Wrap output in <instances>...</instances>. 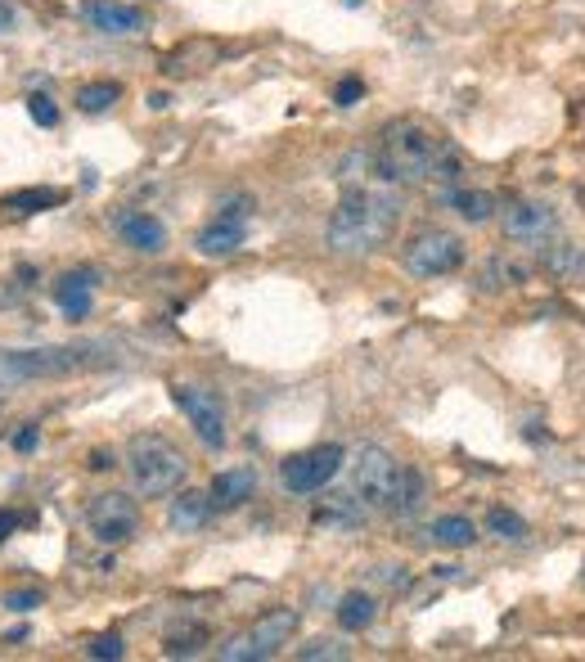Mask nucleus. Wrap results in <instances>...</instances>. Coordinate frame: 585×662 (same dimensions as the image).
<instances>
[{
    "instance_id": "f257e3e1",
    "label": "nucleus",
    "mask_w": 585,
    "mask_h": 662,
    "mask_svg": "<svg viewBox=\"0 0 585 662\" xmlns=\"http://www.w3.org/2000/svg\"><path fill=\"white\" fill-rule=\"evenodd\" d=\"M378 163H383L387 181H405V185H428L446 199L459 181V154L437 127L428 122H392L383 131V149H378Z\"/></svg>"
},
{
    "instance_id": "f03ea898",
    "label": "nucleus",
    "mask_w": 585,
    "mask_h": 662,
    "mask_svg": "<svg viewBox=\"0 0 585 662\" xmlns=\"http://www.w3.org/2000/svg\"><path fill=\"white\" fill-rule=\"evenodd\" d=\"M396 221H401V194L387 190V185H356L333 208L324 235H329L333 253L356 257V253H374L396 230Z\"/></svg>"
},
{
    "instance_id": "7ed1b4c3",
    "label": "nucleus",
    "mask_w": 585,
    "mask_h": 662,
    "mask_svg": "<svg viewBox=\"0 0 585 662\" xmlns=\"http://www.w3.org/2000/svg\"><path fill=\"white\" fill-rule=\"evenodd\" d=\"M126 469L140 496H171V491L185 482L189 460L167 442V437H135L131 451H126Z\"/></svg>"
},
{
    "instance_id": "20e7f679",
    "label": "nucleus",
    "mask_w": 585,
    "mask_h": 662,
    "mask_svg": "<svg viewBox=\"0 0 585 662\" xmlns=\"http://www.w3.org/2000/svg\"><path fill=\"white\" fill-rule=\"evenodd\" d=\"M464 266V239L455 230L428 226L405 244V271L419 275V280H441V275L459 271Z\"/></svg>"
},
{
    "instance_id": "39448f33",
    "label": "nucleus",
    "mask_w": 585,
    "mask_h": 662,
    "mask_svg": "<svg viewBox=\"0 0 585 662\" xmlns=\"http://www.w3.org/2000/svg\"><path fill=\"white\" fill-rule=\"evenodd\" d=\"M248 217H252V199H248V194H230V199H221V203H216V217L198 230L194 248L203 257L239 253L243 239H248Z\"/></svg>"
},
{
    "instance_id": "423d86ee",
    "label": "nucleus",
    "mask_w": 585,
    "mask_h": 662,
    "mask_svg": "<svg viewBox=\"0 0 585 662\" xmlns=\"http://www.w3.org/2000/svg\"><path fill=\"white\" fill-rule=\"evenodd\" d=\"M396 487H401V464L383 446H360L356 464H351V491L374 509H392Z\"/></svg>"
},
{
    "instance_id": "0eeeda50",
    "label": "nucleus",
    "mask_w": 585,
    "mask_h": 662,
    "mask_svg": "<svg viewBox=\"0 0 585 662\" xmlns=\"http://www.w3.org/2000/svg\"><path fill=\"white\" fill-rule=\"evenodd\" d=\"M342 446H311V451H297L288 455L284 464H279V482H284L288 491H297V496H311V491H324L333 478L342 473Z\"/></svg>"
},
{
    "instance_id": "6e6552de",
    "label": "nucleus",
    "mask_w": 585,
    "mask_h": 662,
    "mask_svg": "<svg viewBox=\"0 0 585 662\" xmlns=\"http://www.w3.org/2000/svg\"><path fill=\"white\" fill-rule=\"evenodd\" d=\"M171 401H176L180 415L189 419V428H194L198 442L212 446V451H221L225 446V406H221V397H216L212 388H203V383H176V388H171Z\"/></svg>"
},
{
    "instance_id": "1a4fd4ad",
    "label": "nucleus",
    "mask_w": 585,
    "mask_h": 662,
    "mask_svg": "<svg viewBox=\"0 0 585 662\" xmlns=\"http://www.w3.org/2000/svg\"><path fill=\"white\" fill-rule=\"evenodd\" d=\"M86 523H90V532H95L99 541L117 545V541H126V536L135 532V523H140V505H135L126 491H99V496H90V505H86Z\"/></svg>"
},
{
    "instance_id": "9d476101",
    "label": "nucleus",
    "mask_w": 585,
    "mask_h": 662,
    "mask_svg": "<svg viewBox=\"0 0 585 662\" xmlns=\"http://www.w3.org/2000/svg\"><path fill=\"white\" fill-rule=\"evenodd\" d=\"M504 239L509 244H522V248H540L545 239L558 235V217L549 203H536V199H518L504 208Z\"/></svg>"
},
{
    "instance_id": "9b49d317",
    "label": "nucleus",
    "mask_w": 585,
    "mask_h": 662,
    "mask_svg": "<svg viewBox=\"0 0 585 662\" xmlns=\"http://www.w3.org/2000/svg\"><path fill=\"white\" fill-rule=\"evenodd\" d=\"M9 374L18 379H54V374H72L86 365V347H36V352H9L5 361Z\"/></svg>"
},
{
    "instance_id": "f8f14e48",
    "label": "nucleus",
    "mask_w": 585,
    "mask_h": 662,
    "mask_svg": "<svg viewBox=\"0 0 585 662\" xmlns=\"http://www.w3.org/2000/svg\"><path fill=\"white\" fill-rule=\"evenodd\" d=\"M81 19L95 32H104V37H135V32H144V14L135 5H122V0H86Z\"/></svg>"
},
{
    "instance_id": "ddd939ff",
    "label": "nucleus",
    "mask_w": 585,
    "mask_h": 662,
    "mask_svg": "<svg viewBox=\"0 0 585 662\" xmlns=\"http://www.w3.org/2000/svg\"><path fill=\"white\" fill-rule=\"evenodd\" d=\"M113 230L122 235L126 248H135V253H162V248H167V226H162L153 212L122 208L113 217Z\"/></svg>"
},
{
    "instance_id": "4468645a",
    "label": "nucleus",
    "mask_w": 585,
    "mask_h": 662,
    "mask_svg": "<svg viewBox=\"0 0 585 662\" xmlns=\"http://www.w3.org/2000/svg\"><path fill=\"white\" fill-rule=\"evenodd\" d=\"M297 608H270V613H261L257 622H252V644H257V653L261 658H270V653H279L288 640L297 635Z\"/></svg>"
},
{
    "instance_id": "2eb2a0df",
    "label": "nucleus",
    "mask_w": 585,
    "mask_h": 662,
    "mask_svg": "<svg viewBox=\"0 0 585 662\" xmlns=\"http://www.w3.org/2000/svg\"><path fill=\"white\" fill-rule=\"evenodd\" d=\"M252 491H257V469H252V464H234V469L216 473L207 496H212V505L234 509V505H243V500H252Z\"/></svg>"
},
{
    "instance_id": "dca6fc26",
    "label": "nucleus",
    "mask_w": 585,
    "mask_h": 662,
    "mask_svg": "<svg viewBox=\"0 0 585 662\" xmlns=\"http://www.w3.org/2000/svg\"><path fill=\"white\" fill-rule=\"evenodd\" d=\"M90 289H95V275L90 271L63 275V280L54 284V302H59V311L68 320H81V316H90Z\"/></svg>"
},
{
    "instance_id": "f3484780",
    "label": "nucleus",
    "mask_w": 585,
    "mask_h": 662,
    "mask_svg": "<svg viewBox=\"0 0 585 662\" xmlns=\"http://www.w3.org/2000/svg\"><path fill=\"white\" fill-rule=\"evenodd\" d=\"M207 514H212V496H207V491H180L167 509V523L176 527V532H198V527L207 523Z\"/></svg>"
},
{
    "instance_id": "a211bd4d",
    "label": "nucleus",
    "mask_w": 585,
    "mask_h": 662,
    "mask_svg": "<svg viewBox=\"0 0 585 662\" xmlns=\"http://www.w3.org/2000/svg\"><path fill=\"white\" fill-rule=\"evenodd\" d=\"M333 613H338L342 631L356 635V631H365V626L378 617V604H374V595H365V590H347V595L338 599V608H333Z\"/></svg>"
},
{
    "instance_id": "6ab92c4d",
    "label": "nucleus",
    "mask_w": 585,
    "mask_h": 662,
    "mask_svg": "<svg viewBox=\"0 0 585 662\" xmlns=\"http://www.w3.org/2000/svg\"><path fill=\"white\" fill-rule=\"evenodd\" d=\"M446 203L468 221V226H482V221H491V212H500V208H495L491 190H459V185H455V190L446 194Z\"/></svg>"
},
{
    "instance_id": "aec40b11",
    "label": "nucleus",
    "mask_w": 585,
    "mask_h": 662,
    "mask_svg": "<svg viewBox=\"0 0 585 662\" xmlns=\"http://www.w3.org/2000/svg\"><path fill=\"white\" fill-rule=\"evenodd\" d=\"M432 541L446 545V550H468V545L477 541V527H473V518H464V514H441L437 523H432Z\"/></svg>"
},
{
    "instance_id": "412c9836",
    "label": "nucleus",
    "mask_w": 585,
    "mask_h": 662,
    "mask_svg": "<svg viewBox=\"0 0 585 662\" xmlns=\"http://www.w3.org/2000/svg\"><path fill=\"white\" fill-rule=\"evenodd\" d=\"M63 190H14L0 199V212H45V208H59Z\"/></svg>"
},
{
    "instance_id": "4be33fe9",
    "label": "nucleus",
    "mask_w": 585,
    "mask_h": 662,
    "mask_svg": "<svg viewBox=\"0 0 585 662\" xmlns=\"http://www.w3.org/2000/svg\"><path fill=\"white\" fill-rule=\"evenodd\" d=\"M117 100H122V86H117V82H86L77 91V109L81 113H108Z\"/></svg>"
},
{
    "instance_id": "5701e85b",
    "label": "nucleus",
    "mask_w": 585,
    "mask_h": 662,
    "mask_svg": "<svg viewBox=\"0 0 585 662\" xmlns=\"http://www.w3.org/2000/svg\"><path fill=\"white\" fill-rule=\"evenodd\" d=\"M486 532H491L495 541H522V536H527V523H522V514L495 505L491 514H486Z\"/></svg>"
},
{
    "instance_id": "b1692460",
    "label": "nucleus",
    "mask_w": 585,
    "mask_h": 662,
    "mask_svg": "<svg viewBox=\"0 0 585 662\" xmlns=\"http://www.w3.org/2000/svg\"><path fill=\"white\" fill-rule=\"evenodd\" d=\"M423 500V478L414 469H401V487H396V500H392V514H414Z\"/></svg>"
},
{
    "instance_id": "393cba45",
    "label": "nucleus",
    "mask_w": 585,
    "mask_h": 662,
    "mask_svg": "<svg viewBox=\"0 0 585 662\" xmlns=\"http://www.w3.org/2000/svg\"><path fill=\"white\" fill-rule=\"evenodd\" d=\"M297 658L302 662H320V658H329V662H342V658H351V649L338 640V635H320V640H311V644H302L297 649Z\"/></svg>"
},
{
    "instance_id": "a878e982",
    "label": "nucleus",
    "mask_w": 585,
    "mask_h": 662,
    "mask_svg": "<svg viewBox=\"0 0 585 662\" xmlns=\"http://www.w3.org/2000/svg\"><path fill=\"white\" fill-rule=\"evenodd\" d=\"M369 167H374V158L360 154V149H351V154L338 163V181L347 185V190H356V185H369Z\"/></svg>"
},
{
    "instance_id": "bb28decb",
    "label": "nucleus",
    "mask_w": 585,
    "mask_h": 662,
    "mask_svg": "<svg viewBox=\"0 0 585 662\" xmlns=\"http://www.w3.org/2000/svg\"><path fill=\"white\" fill-rule=\"evenodd\" d=\"M216 658H225V662H257L261 653H257V644H252V635H230V640L216 649Z\"/></svg>"
},
{
    "instance_id": "cd10ccee",
    "label": "nucleus",
    "mask_w": 585,
    "mask_h": 662,
    "mask_svg": "<svg viewBox=\"0 0 585 662\" xmlns=\"http://www.w3.org/2000/svg\"><path fill=\"white\" fill-rule=\"evenodd\" d=\"M27 113H32L36 127H59V109H54L50 95H27Z\"/></svg>"
},
{
    "instance_id": "c85d7f7f",
    "label": "nucleus",
    "mask_w": 585,
    "mask_h": 662,
    "mask_svg": "<svg viewBox=\"0 0 585 662\" xmlns=\"http://www.w3.org/2000/svg\"><path fill=\"white\" fill-rule=\"evenodd\" d=\"M86 653H90V658H122V635H117V631H108V635H95V640H90L86 644Z\"/></svg>"
},
{
    "instance_id": "c756f323",
    "label": "nucleus",
    "mask_w": 585,
    "mask_h": 662,
    "mask_svg": "<svg viewBox=\"0 0 585 662\" xmlns=\"http://www.w3.org/2000/svg\"><path fill=\"white\" fill-rule=\"evenodd\" d=\"M360 95H365V82H360V77H347V82H338V95H333V100L347 109V104H356Z\"/></svg>"
},
{
    "instance_id": "7c9ffc66",
    "label": "nucleus",
    "mask_w": 585,
    "mask_h": 662,
    "mask_svg": "<svg viewBox=\"0 0 585 662\" xmlns=\"http://www.w3.org/2000/svg\"><path fill=\"white\" fill-rule=\"evenodd\" d=\"M36 604H41L36 590H9L5 595V608H14V613H27V608H36Z\"/></svg>"
},
{
    "instance_id": "2f4dec72",
    "label": "nucleus",
    "mask_w": 585,
    "mask_h": 662,
    "mask_svg": "<svg viewBox=\"0 0 585 662\" xmlns=\"http://www.w3.org/2000/svg\"><path fill=\"white\" fill-rule=\"evenodd\" d=\"M36 442H41V433H36V428L32 424H23V428H18V433H14V451H36Z\"/></svg>"
},
{
    "instance_id": "473e14b6",
    "label": "nucleus",
    "mask_w": 585,
    "mask_h": 662,
    "mask_svg": "<svg viewBox=\"0 0 585 662\" xmlns=\"http://www.w3.org/2000/svg\"><path fill=\"white\" fill-rule=\"evenodd\" d=\"M378 581H387L392 590H405V586H410V572L396 563V568H383V572H378Z\"/></svg>"
},
{
    "instance_id": "72a5a7b5",
    "label": "nucleus",
    "mask_w": 585,
    "mask_h": 662,
    "mask_svg": "<svg viewBox=\"0 0 585 662\" xmlns=\"http://www.w3.org/2000/svg\"><path fill=\"white\" fill-rule=\"evenodd\" d=\"M90 469H113V451H95V455H90Z\"/></svg>"
},
{
    "instance_id": "f704fd0d",
    "label": "nucleus",
    "mask_w": 585,
    "mask_h": 662,
    "mask_svg": "<svg viewBox=\"0 0 585 662\" xmlns=\"http://www.w3.org/2000/svg\"><path fill=\"white\" fill-rule=\"evenodd\" d=\"M9 23H14V14H9V10H5V5H0V32H5V28H9Z\"/></svg>"
}]
</instances>
